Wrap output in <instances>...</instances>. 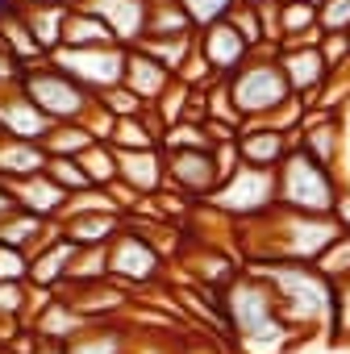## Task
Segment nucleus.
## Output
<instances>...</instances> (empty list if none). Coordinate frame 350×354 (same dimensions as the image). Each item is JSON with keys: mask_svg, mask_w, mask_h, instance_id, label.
I'll return each mask as SVG.
<instances>
[{"mask_svg": "<svg viewBox=\"0 0 350 354\" xmlns=\"http://www.w3.org/2000/svg\"><path fill=\"white\" fill-rule=\"evenodd\" d=\"M225 317H230V333L238 354H288L292 346H300L304 337L292 333L279 317L275 292L263 279V271L242 267L230 288H225Z\"/></svg>", "mask_w": 350, "mask_h": 354, "instance_id": "1", "label": "nucleus"}, {"mask_svg": "<svg viewBox=\"0 0 350 354\" xmlns=\"http://www.w3.org/2000/svg\"><path fill=\"white\" fill-rule=\"evenodd\" d=\"M275 292L279 317L292 333H329L333 337V317H338V283H329L313 263H267L255 267Z\"/></svg>", "mask_w": 350, "mask_h": 354, "instance_id": "2", "label": "nucleus"}, {"mask_svg": "<svg viewBox=\"0 0 350 354\" xmlns=\"http://www.w3.org/2000/svg\"><path fill=\"white\" fill-rule=\"evenodd\" d=\"M346 188L342 175L308 158L300 146L288 150V158L275 167V205L292 213H313V217H333L342 205Z\"/></svg>", "mask_w": 350, "mask_h": 354, "instance_id": "3", "label": "nucleus"}, {"mask_svg": "<svg viewBox=\"0 0 350 354\" xmlns=\"http://www.w3.org/2000/svg\"><path fill=\"white\" fill-rule=\"evenodd\" d=\"M225 88H230V100H234V109L242 113V121H267V117L292 96V88H288V80H284L279 59H275L271 46L255 50V55L225 80Z\"/></svg>", "mask_w": 350, "mask_h": 354, "instance_id": "4", "label": "nucleus"}, {"mask_svg": "<svg viewBox=\"0 0 350 354\" xmlns=\"http://www.w3.org/2000/svg\"><path fill=\"white\" fill-rule=\"evenodd\" d=\"M163 271H167L163 250L138 225L125 221V230L109 242V279L121 283L125 292H133V300H138L142 292H150L163 279Z\"/></svg>", "mask_w": 350, "mask_h": 354, "instance_id": "5", "label": "nucleus"}, {"mask_svg": "<svg viewBox=\"0 0 350 354\" xmlns=\"http://www.w3.org/2000/svg\"><path fill=\"white\" fill-rule=\"evenodd\" d=\"M59 225H63V238H71L75 246H109L125 230V213L104 188H88L67 201Z\"/></svg>", "mask_w": 350, "mask_h": 354, "instance_id": "6", "label": "nucleus"}, {"mask_svg": "<svg viewBox=\"0 0 350 354\" xmlns=\"http://www.w3.org/2000/svg\"><path fill=\"white\" fill-rule=\"evenodd\" d=\"M21 88H26V96H30L50 121H84V117L96 109V96H92L88 88H80L71 75H63L59 67H50V59L38 63V67H30L26 80H21Z\"/></svg>", "mask_w": 350, "mask_h": 354, "instance_id": "7", "label": "nucleus"}, {"mask_svg": "<svg viewBox=\"0 0 350 354\" xmlns=\"http://www.w3.org/2000/svg\"><path fill=\"white\" fill-rule=\"evenodd\" d=\"M209 209L225 221H255L267 209H275V171L259 167H238L225 184L209 196Z\"/></svg>", "mask_w": 350, "mask_h": 354, "instance_id": "8", "label": "nucleus"}, {"mask_svg": "<svg viewBox=\"0 0 350 354\" xmlns=\"http://www.w3.org/2000/svg\"><path fill=\"white\" fill-rule=\"evenodd\" d=\"M125 55H129L125 46H59V50H50V67H59L80 88H88L92 96H100V92H109V88L121 84Z\"/></svg>", "mask_w": 350, "mask_h": 354, "instance_id": "9", "label": "nucleus"}, {"mask_svg": "<svg viewBox=\"0 0 350 354\" xmlns=\"http://www.w3.org/2000/svg\"><path fill=\"white\" fill-rule=\"evenodd\" d=\"M163 158H167V192L184 196L188 205H209V196L221 184L213 150H175Z\"/></svg>", "mask_w": 350, "mask_h": 354, "instance_id": "10", "label": "nucleus"}, {"mask_svg": "<svg viewBox=\"0 0 350 354\" xmlns=\"http://www.w3.org/2000/svg\"><path fill=\"white\" fill-rule=\"evenodd\" d=\"M59 296L88 321V325H100V321H121L133 304V292H125L121 283L113 279H96V283H63Z\"/></svg>", "mask_w": 350, "mask_h": 354, "instance_id": "11", "label": "nucleus"}, {"mask_svg": "<svg viewBox=\"0 0 350 354\" xmlns=\"http://www.w3.org/2000/svg\"><path fill=\"white\" fill-rule=\"evenodd\" d=\"M196 55L209 63V71L217 75V80H230L255 50L242 42V34L230 26V17L225 21H213V26H205V30H196Z\"/></svg>", "mask_w": 350, "mask_h": 354, "instance_id": "12", "label": "nucleus"}, {"mask_svg": "<svg viewBox=\"0 0 350 354\" xmlns=\"http://www.w3.org/2000/svg\"><path fill=\"white\" fill-rule=\"evenodd\" d=\"M275 59H279V71H284L292 96H300L304 104H313V96L329 80V63L321 59V46L317 42H308V46H279Z\"/></svg>", "mask_w": 350, "mask_h": 354, "instance_id": "13", "label": "nucleus"}, {"mask_svg": "<svg viewBox=\"0 0 350 354\" xmlns=\"http://www.w3.org/2000/svg\"><path fill=\"white\" fill-rule=\"evenodd\" d=\"M296 146H300L308 158H317L321 167L338 171V167H342V150H346V125H342V113H317V109H308Z\"/></svg>", "mask_w": 350, "mask_h": 354, "instance_id": "14", "label": "nucleus"}, {"mask_svg": "<svg viewBox=\"0 0 350 354\" xmlns=\"http://www.w3.org/2000/svg\"><path fill=\"white\" fill-rule=\"evenodd\" d=\"M238 158H242V167H259V171H275L284 158H288V150H292V138L284 133V129H275L271 121H242V129H238Z\"/></svg>", "mask_w": 350, "mask_h": 354, "instance_id": "15", "label": "nucleus"}, {"mask_svg": "<svg viewBox=\"0 0 350 354\" xmlns=\"http://www.w3.org/2000/svg\"><path fill=\"white\" fill-rule=\"evenodd\" d=\"M55 121L26 96V88H0V133L21 138V142H42Z\"/></svg>", "mask_w": 350, "mask_h": 354, "instance_id": "16", "label": "nucleus"}, {"mask_svg": "<svg viewBox=\"0 0 350 354\" xmlns=\"http://www.w3.org/2000/svg\"><path fill=\"white\" fill-rule=\"evenodd\" d=\"M117 180L138 196H158L167 188V158L163 150H117Z\"/></svg>", "mask_w": 350, "mask_h": 354, "instance_id": "17", "label": "nucleus"}, {"mask_svg": "<svg viewBox=\"0 0 350 354\" xmlns=\"http://www.w3.org/2000/svg\"><path fill=\"white\" fill-rule=\"evenodd\" d=\"M75 242L55 234L42 250L30 254V288H42V292H59L71 275V263H75Z\"/></svg>", "mask_w": 350, "mask_h": 354, "instance_id": "18", "label": "nucleus"}, {"mask_svg": "<svg viewBox=\"0 0 350 354\" xmlns=\"http://www.w3.org/2000/svg\"><path fill=\"white\" fill-rule=\"evenodd\" d=\"M84 9H92L109 30L113 38L129 50L142 42V30H146V0H88Z\"/></svg>", "mask_w": 350, "mask_h": 354, "instance_id": "19", "label": "nucleus"}, {"mask_svg": "<svg viewBox=\"0 0 350 354\" xmlns=\"http://www.w3.org/2000/svg\"><path fill=\"white\" fill-rule=\"evenodd\" d=\"M55 234H63L59 221H42L38 213H26V209H13V213L0 217V242L13 246V250H21V254L42 250Z\"/></svg>", "mask_w": 350, "mask_h": 354, "instance_id": "20", "label": "nucleus"}, {"mask_svg": "<svg viewBox=\"0 0 350 354\" xmlns=\"http://www.w3.org/2000/svg\"><path fill=\"white\" fill-rule=\"evenodd\" d=\"M13 188V201H17V209H26V213H38L42 221H59L63 217V209H67V192L50 180L46 171H38V175H30V180H17V184H9Z\"/></svg>", "mask_w": 350, "mask_h": 354, "instance_id": "21", "label": "nucleus"}, {"mask_svg": "<svg viewBox=\"0 0 350 354\" xmlns=\"http://www.w3.org/2000/svg\"><path fill=\"white\" fill-rule=\"evenodd\" d=\"M133 321H100V325H88L80 337L67 342V354H133Z\"/></svg>", "mask_w": 350, "mask_h": 354, "instance_id": "22", "label": "nucleus"}, {"mask_svg": "<svg viewBox=\"0 0 350 354\" xmlns=\"http://www.w3.org/2000/svg\"><path fill=\"white\" fill-rule=\"evenodd\" d=\"M171 71L163 67V63H154L150 55H142L138 46H129V55H125V75H121V84L142 100V104H158V96L171 88Z\"/></svg>", "mask_w": 350, "mask_h": 354, "instance_id": "23", "label": "nucleus"}, {"mask_svg": "<svg viewBox=\"0 0 350 354\" xmlns=\"http://www.w3.org/2000/svg\"><path fill=\"white\" fill-rule=\"evenodd\" d=\"M42 167H46L42 142H21V138L0 133V180H5V184L30 180V175H38Z\"/></svg>", "mask_w": 350, "mask_h": 354, "instance_id": "24", "label": "nucleus"}, {"mask_svg": "<svg viewBox=\"0 0 350 354\" xmlns=\"http://www.w3.org/2000/svg\"><path fill=\"white\" fill-rule=\"evenodd\" d=\"M163 121L154 109H146L142 117H121L113 121V133H109V146L113 150H158V138H163Z\"/></svg>", "mask_w": 350, "mask_h": 354, "instance_id": "25", "label": "nucleus"}, {"mask_svg": "<svg viewBox=\"0 0 350 354\" xmlns=\"http://www.w3.org/2000/svg\"><path fill=\"white\" fill-rule=\"evenodd\" d=\"M142 38H196L192 17L180 0H146V30Z\"/></svg>", "mask_w": 350, "mask_h": 354, "instance_id": "26", "label": "nucleus"}, {"mask_svg": "<svg viewBox=\"0 0 350 354\" xmlns=\"http://www.w3.org/2000/svg\"><path fill=\"white\" fill-rule=\"evenodd\" d=\"M26 13V26H30V34H34V42L46 50V59H50V50H59L63 46V26H67V5H59V0H46V5H34V9H21Z\"/></svg>", "mask_w": 350, "mask_h": 354, "instance_id": "27", "label": "nucleus"}, {"mask_svg": "<svg viewBox=\"0 0 350 354\" xmlns=\"http://www.w3.org/2000/svg\"><path fill=\"white\" fill-rule=\"evenodd\" d=\"M63 46H121L113 38V30L92 13V9H71L67 13V26H63Z\"/></svg>", "mask_w": 350, "mask_h": 354, "instance_id": "28", "label": "nucleus"}, {"mask_svg": "<svg viewBox=\"0 0 350 354\" xmlns=\"http://www.w3.org/2000/svg\"><path fill=\"white\" fill-rule=\"evenodd\" d=\"M92 142L96 138H92L88 125H80V121H55L46 129V138H42V150H46V158H80Z\"/></svg>", "mask_w": 350, "mask_h": 354, "instance_id": "29", "label": "nucleus"}, {"mask_svg": "<svg viewBox=\"0 0 350 354\" xmlns=\"http://www.w3.org/2000/svg\"><path fill=\"white\" fill-rule=\"evenodd\" d=\"M279 26H284V42H279V46H308V42H321L317 5H279Z\"/></svg>", "mask_w": 350, "mask_h": 354, "instance_id": "30", "label": "nucleus"}, {"mask_svg": "<svg viewBox=\"0 0 350 354\" xmlns=\"http://www.w3.org/2000/svg\"><path fill=\"white\" fill-rule=\"evenodd\" d=\"M158 150L163 154H175V150H213V133H209L205 121H175V125L163 129Z\"/></svg>", "mask_w": 350, "mask_h": 354, "instance_id": "31", "label": "nucleus"}, {"mask_svg": "<svg viewBox=\"0 0 350 354\" xmlns=\"http://www.w3.org/2000/svg\"><path fill=\"white\" fill-rule=\"evenodd\" d=\"M75 162L84 167V175H88L92 188H113L117 184V150L109 142H92Z\"/></svg>", "mask_w": 350, "mask_h": 354, "instance_id": "32", "label": "nucleus"}, {"mask_svg": "<svg viewBox=\"0 0 350 354\" xmlns=\"http://www.w3.org/2000/svg\"><path fill=\"white\" fill-rule=\"evenodd\" d=\"M138 50H142V55H150L154 63H163V67L175 75V71L188 63V55L196 50V38H142V42H138Z\"/></svg>", "mask_w": 350, "mask_h": 354, "instance_id": "33", "label": "nucleus"}, {"mask_svg": "<svg viewBox=\"0 0 350 354\" xmlns=\"http://www.w3.org/2000/svg\"><path fill=\"white\" fill-rule=\"evenodd\" d=\"M109 279V246H80L67 283H96Z\"/></svg>", "mask_w": 350, "mask_h": 354, "instance_id": "34", "label": "nucleus"}, {"mask_svg": "<svg viewBox=\"0 0 350 354\" xmlns=\"http://www.w3.org/2000/svg\"><path fill=\"white\" fill-rule=\"evenodd\" d=\"M313 267H317L329 283H346V279H350V234L333 238V242L313 259Z\"/></svg>", "mask_w": 350, "mask_h": 354, "instance_id": "35", "label": "nucleus"}, {"mask_svg": "<svg viewBox=\"0 0 350 354\" xmlns=\"http://www.w3.org/2000/svg\"><path fill=\"white\" fill-rule=\"evenodd\" d=\"M205 104H209V117H205V121H213V125H230V129H242V113L234 109L225 80H217V84L205 88Z\"/></svg>", "mask_w": 350, "mask_h": 354, "instance_id": "36", "label": "nucleus"}, {"mask_svg": "<svg viewBox=\"0 0 350 354\" xmlns=\"http://www.w3.org/2000/svg\"><path fill=\"white\" fill-rule=\"evenodd\" d=\"M50 180L67 192V196H80V192H88L92 184H88V175H84V167L75 162V158H46V167H42Z\"/></svg>", "mask_w": 350, "mask_h": 354, "instance_id": "37", "label": "nucleus"}, {"mask_svg": "<svg viewBox=\"0 0 350 354\" xmlns=\"http://www.w3.org/2000/svg\"><path fill=\"white\" fill-rule=\"evenodd\" d=\"M96 100H100V109H104L113 121H121V117H142V113L150 109V104H142L125 84H117V88H109V92H100Z\"/></svg>", "mask_w": 350, "mask_h": 354, "instance_id": "38", "label": "nucleus"}, {"mask_svg": "<svg viewBox=\"0 0 350 354\" xmlns=\"http://www.w3.org/2000/svg\"><path fill=\"white\" fill-rule=\"evenodd\" d=\"M180 5H184V13L192 17V26L205 30V26H213V21H225V17L234 13L238 0H180Z\"/></svg>", "mask_w": 350, "mask_h": 354, "instance_id": "39", "label": "nucleus"}, {"mask_svg": "<svg viewBox=\"0 0 350 354\" xmlns=\"http://www.w3.org/2000/svg\"><path fill=\"white\" fill-rule=\"evenodd\" d=\"M317 30L321 34H350V0H321Z\"/></svg>", "mask_w": 350, "mask_h": 354, "instance_id": "40", "label": "nucleus"}, {"mask_svg": "<svg viewBox=\"0 0 350 354\" xmlns=\"http://www.w3.org/2000/svg\"><path fill=\"white\" fill-rule=\"evenodd\" d=\"M230 26L242 34V42H246L250 50H263V26H259V9L234 5V13H230Z\"/></svg>", "mask_w": 350, "mask_h": 354, "instance_id": "41", "label": "nucleus"}, {"mask_svg": "<svg viewBox=\"0 0 350 354\" xmlns=\"http://www.w3.org/2000/svg\"><path fill=\"white\" fill-rule=\"evenodd\" d=\"M0 279L5 283H30V254L0 242Z\"/></svg>", "mask_w": 350, "mask_h": 354, "instance_id": "42", "label": "nucleus"}, {"mask_svg": "<svg viewBox=\"0 0 350 354\" xmlns=\"http://www.w3.org/2000/svg\"><path fill=\"white\" fill-rule=\"evenodd\" d=\"M321 59L329 63V71L350 67V34H321Z\"/></svg>", "mask_w": 350, "mask_h": 354, "instance_id": "43", "label": "nucleus"}, {"mask_svg": "<svg viewBox=\"0 0 350 354\" xmlns=\"http://www.w3.org/2000/svg\"><path fill=\"white\" fill-rule=\"evenodd\" d=\"M175 80H180V84H188V88H209V84H217V75L209 71V63L192 50L188 55V63L180 67V71H175Z\"/></svg>", "mask_w": 350, "mask_h": 354, "instance_id": "44", "label": "nucleus"}, {"mask_svg": "<svg viewBox=\"0 0 350 354\" xmlns=\"http://www.w3.org/2000/svg\"><path fill=\"white\" fill-rule=\"evenodd\" d=\"M259 26H263V46L279 50V42H284V26H279V0H267V5L259 9Z\"/></svg>", "mask_w": 350, "mask_h": 354, "instance_id": "45", "label": "nucleus"}, {"mask_svg": "<svg viewBox=\"0 0 350 354\" xmlns=\"http://www.w3.org/2000/svg\"><path fill=\"white\" fill-rule=\"evenodd\" d=\"M350 337V279L338 283V317H333V342Z\"/></svg>", "mask_w": 350, "mask_h": 354, "instance_id": "46", "label": "nucleus"}, {"mask_svg": "<svg viewBox=\"0 0 350 354\" xmlns=\"http://www.w3.org/2000/svg\"><path fill=\"white\" fill-rule=\"evenodd\" d=\"M26 71H30V67H26L21 59H13L5 46H0V88H17V84L26 80Z\"/></svg>", "mask_w": 350, "mask_h": 354, "instance_id": "47", "label": "nucleus"}, {"mask_svg": "<svg viewBox=\"0 0 350 354\" xmlns=\"http://www.w3.org/2000/svg\"><path fill=\"white\" fill-rule=\"evenodd\" d=\"M17 209V201H13V188L5 184V180H0V217H5V213H13Z\"/></svg>", "mask_w": 350, "mask_h": 354, "instance_id": "48", "label": "nucleus"}, {"mask_svg": "<svg viewBox=\"0 0 350 354\" xmlns=\"http://www.w3.org/2000/svg\"><path fill=\"white\" fill-rule=\"evenodd\" d=\"M38 354H67V346H42Z\"/></svg>", "mask_w": 350, "mask_h": 354, "instance_id": "49", "label": "nucleus"}, {"mask_svg": "<svg viewBox=\"0 0 350 354\" xmlns=\"http://www.w3.org/2000/svg\"><path fill=\"white\" fill-rule=\"evenodd\" d=\"M34 5H46V0H17V9H34Z\"/></svg>", "mask_w": 350, "mask_h": 354, "instance_id": "50", "label": "nucleus"}, {"mask_svg": "<svg viewBox=\"0 0 350 354\" xmlns=\"http://www.w3.org/2000/svg\"><path fill=\"white\" fill-rule=\"evenodd\" d=\"M238 5H246V9H263L267 0H238Z\"/></svg>", "mask_w": 350, "mask_h": 354, "instance_id": "51", "label": "nucleus"}, {"mask_svg": "<svg viewBox=\"0 0 350 354\" xmlns=\"http://www.w3.org/2000/svg\"><path fill=\"white\" fill-rule=\"evenodd\" d=\"M279 5H321V0H279Z\"/></svg>", "mask_w": 350, "mask_h": 354, "instance_id": "52", "label": "nucleus"}, {"mask_svg": "<svg viewBox=\"0 0 350 354\" xmlns=\"http://www.w3.org/2000/svg\"><path fill=\"white\" fill-rule=\"evenodd\" d=\"M59 5H67V9H80V5H88V0H59Z\"/></svg>", "mask_w": 350, "mask_h": 354, "instance_id": "53", "label": "nucleus"}]
</instances>
